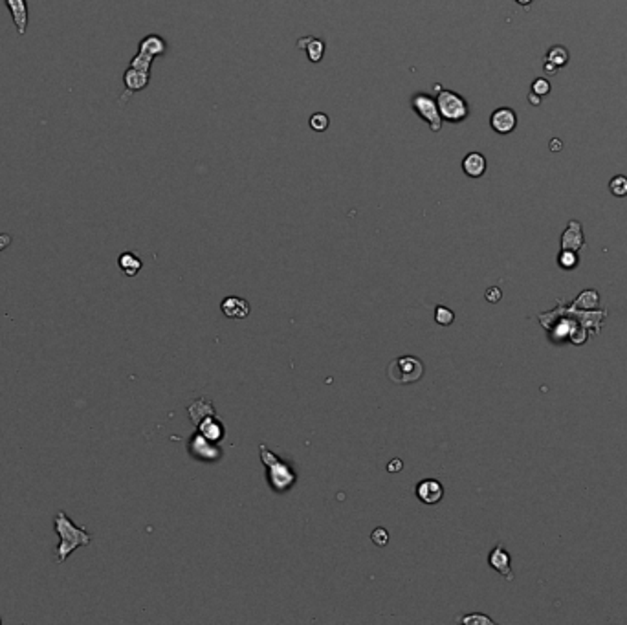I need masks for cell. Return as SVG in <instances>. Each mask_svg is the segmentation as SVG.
<instances>
[{
    "mask_svg": "<svg viewBox=\"0 0 627 625\" xmlns=\"http://www.w3.org/2000/svg\"><path fill=\"white\" fill-rule=\"evenodd\" d=\"M501 297H503V291H501V288L497 286H490L484 294V299L488 301V303H499Z\"/></svg>",
    "mask_w": 627,
    "mask_h": 625,
    "instance_id": "obj_28",
    "label": "cell"
},
{
    "mask_svg": "<svg viewBox=\"0 0 627 625\" xmlns=\"http://www.w3.org/2000/svg\"><path fill=\"white\" fill-rule=\"evenodd\" d=\"M118 266H120V270L123 272L127 277H134V275L140 274V270L143 268V262L142 259L134 255L133 252H123L118 259Z\"/></svg>",
    "mask_w": 627,
    "mask_h": 625,
    "instance_id": "obj_16",
    "label": "cell"
},
{
    "mask_svg": "<svg viewBox=\"0 0 627 625\" xmlns=\"http://www.w3.org/2000/svg\"><path fill=\"white\" fill-rule=\"evenodd\" d=\"M150 83V72H142V70L136 68H127L123 73V85H125V95L120 98V103H125L129 95L136 94V92H142L143 88H147V85Z\"/></svg>",
    "mask_w": 627,
    "mask_h": 625,
    "instance_id": "obj_7",
    "label": "cell"
},
{
    "mask_svg": "<svg viewBox=\"0 0 627 625\" xmlns=\"http://www.w3.org/2000/svg\"><path fill=\"white\" fill-rule=\"evenodd\" d=\"M220 309H222V312L229 319H244L249 314L248 301L242 299V297H226L222 301V304H220Z\"/></svg>",
    "mask_w": 627,
    "mask_h": 625,
    "instance_id": "obj_13",
    "label": "cell"
},
{
    "mask_svg": "<svg viewBox=\"0 0 627 625\" xmlns=\"http://www.w3.org/2000/svg\"><path fill=\"white\" fill-rule=\"evenodd\" d=\"M530 91H532L534 94L539 95V98H545V95L550 94L552 86H550V81L546 78H537V79H534L532 88H530Z\"/></svg>",
    "mask_w": 627,
    "mask_h": 625,
    "instance_id": "obj_26",
    "label": "cell"
},
{
    "mask_svg": "<svg viewBox=\"0 0 627 625\" xmlns=\"http://www.w3.org/2000/svg\"><path fill=\"white\" fill-rule=\"evenodd\" d=\"M370 539L378 544V547H385L387 541H389V534H387L385 528H376V530H373V534H370Z\"/></svg>",
    "mask_w": 627,
    "mask_h": 625,
    "instance_id": "obj_27",
    "label": "cell"
},
{
    "mask_svg": "<svg viewBox=\"0 0 627 625\" xmlns=\"http://www.w3.org/2000/svg\"><path fill=\"white\" fill-rule=\"evenodd\" d=\"M190 415L193 420L195 425H200L204 422V418H209V416L215 415V409L207 402L206 398H200L198 402H193L190 406Z\"/></svg>",
    "mask_w": 627,
    "mask_h": 625,
    "instance_id": "obj_17",
    "label": "cell"
},
{
    "mask_svg": "<svg viewBox=\"0 0 627 625\" xmlns=\"http://www.w3.org/2000/svg\"><path fill=\"white\" fill-rule=\"evenodd\" d=\"M11 242H14V237L9 235V233H0V252L8 249L11 246Z\"/></svg>",
    "mask_w": 627,
    "mask_h": 625,
    "instance_id": "obj_29",
    "label": "cell"
},
{
    "mask_svg": "<svg viewBox=\"0 0 627 625\" xmlns=\"http://www.w3.org/2000/svg\"><path fill=\"white\" fill-rule=\"evenodd\" d=\"M486 165H488V163H486L484 155L475 153V150H473V153H468L462 160V171L468 178H481V176L486 172Z\"/></svg>",
    "mask_w": 627,
    "mask_h": 625,
    "instance_id": "obj_12",
    "label": "cell"
},
{
    "mask_svg": "<svg viewBox=\"0 0 627 625\" xmlns=\"http://www.w3.org/2000/svg\"><path fill=\"white\" fill-rule=\"evenodd\" d=\"M261 457L268 468V482L271 484V488H274L275 492H283V490H286L290 484H294L296 475L292 473V470L288 466H284L283 463H279L277 457H275L274 453H270L264 445H261Z\"/></svg>",
    "mask_w": 627,
    "mask_h": 625,
    "instance_id": "obj_5",
    "label": "cell"
},
{
    "mask_svg": "<svg viewBox=\"0 0 627 625\" xmlns=\"http://www.w3.org/2000/svg\"><path fill=\"white\" fill-rule=\"evenodd\" d=\"M580 262L578 257V252H572V249H561L558 255V264L561 266L563 270H574L576 266Z\"/></svg>",
    "mask_w": 627,
    "mask_h": 625,
    "instance_id": "obj_19",
    "label": "cell"
},
{
    "mask_svg": "<svg viewBox=\"0 0 627 625\" xmlns=\"http://www.w3.org/2000/svg\"><path fill=\"white\" fill-rule=\"evenodd\" d=\"M516 2H517V4H519V6H530V4H532V2H534V0H516Z\"/></svg>",
    "mask_w": 627,
    "mask_h": 625,
    "instance_id": "obj_34",
    "label": "cell"
},
{
    "mask_svg": "<svg viewBox=\"0 0 627 625\" xmlns=\"http://www.w3.org/2000/svg\"><path fill=\"white\" fill-rule=\"evenodd\" d=\"M490 127L494 133L501 134V136H507V134L514 133L517 127L516 110L508 107L495 108L490 116Z\"/></svg>",
    "mask_w": 627,
    "mask_h": 625,
    "instance_id": "obj_6",
    "label": "cell"
},
{
    "mask_svg": "<svg viewBox=\"0 0 627 625\" xmlns=\"http://www.w3.org/2000/svg\"><path fill=\"white\" fill-rule=\"evenodd\" d=\"M422 374H424V365L415 356H400L395 361H391L389 368H387L389 380L393 383H398V386L418 381L422 378Z\"/></svg>",
    "mask_w": 627,
    "mask_h": 625,
    "instance_id": "obj_3",
    "label": "cell"
},
{
    "mask_svg": "<svg viewBox=\"0 0 627 625\" xmlns=\"http://www.w3.org/2000/svg\"><path fill=\"white\" fill-rule=\"evenodd\" d=\"M310 129L316 130V133H323V130L328 129V125H331V118L327 114H323V112H314L312 116L309 120Z\"/></svg>",
    "mask_w": 627,
    "mask_h": 625,
    "instance_id": "obj_22",
    "label": "cell"
},
{
    "mask_svg": "<svg viewBox=\"0 0 627 625\" xmlns=\"http://www.w3.org/2000/svg\"><path fill=\"white\" fill-rule=\"evenodd\" d=\"M488 563L494 570H497L501 576H503L507 582H514V572H512V559H510V554L504 550L503 544H497L494 547V550L490 552L488 556Z\"/></svg>",
    "mask_w": 627,
    "mask_h": 625,
    "instance_id": "obj_9",
    "label": "cell"
},
{
    "mask_svg": "<svg viewBox=\"0 0 627 625\" xmlns=\"http://www.w3.org/2000/svg\"><path fill=\"white\" fill-rule=\"evenodd\" d=\"M550 150H554V153L556 150H561V142H559V140L558 142H556V140H552V142H550Z\"/></svg>",
    "mask_w": 627,
    "mask_h": 625,
    "instance_id": "obj_33",
    "label": "cell"
},
{
    "mask_svg": "<svg viewBox=\"0 0 627 625\" xmlns=\"http://www.w3.org/2000/svg\"><path fill=\"white\" fill-rule=\"evenodd\" d=\"M584 248H585V235L581 222H578V220H571L561 235V249L580 252V249Z\"/></svg>",
    "mask_w": 627,
    "mask_h": 625,
    "instance_id": "obj_10",
    "label": "cell"
},
{
    "mask_svg": "<svg viewBox=\"0 0 627 625\" xmlns=\"http://www.w3.org/2000/svg\"><path fill=\"white\" fill-rule=\"evenodd\" d=\"M609 191L618 198L627 197V176L616 175L614 178H611Z\"/></svg>",
    "mask_w": 627,
    "mask_h": 625,
    "instance_id": "obj_21",
    "label": "cell"
},
{
    "mask_svg": "<svg viewBox=\"0 0 627 625\" xmlns=\"http://www.w3.org/2000/svg\"><path fill=\"white\" fill-rule=\"evenodd\" d=\"M437 88H438V94L437 98H435V101H437L438 112H440L442 120L447 121V123H462V121L468 120L470 116L468 101H466L460 94H457V92L442 88L440 85H437Z\"/></svg>",
    "mask_w": 627,
    "mask_h": 625,
    "instance_id": "obj_2",
    "label": "cell"
},
{
    "mask_svg": "<svg viewBox=\"0 0 627 625\" xmlns=\"http://www.w3.org/2000/svg\"><path fill=\"white\" fill-rule=\"evenodd\" d=\"M9 9L11 21L17 28L19 35H24L28 30V22H30V8H28V0H4Z\"/></svg>",
    "mask_w": 627,
    "mask_h": 625,
    "instance_id": "obj_8",
    "label": "cell"
},
{
    "mask_svg": "<svg viewBox=\"0 0 627 625\" xmlns=\"http://www.w3.org/2000/svg\"><path fill=\"white\" fill-rule=\"evenodd\" d=\"M569 59H571V53L569 50L563 44H554V46L549 48V52H546L545 61H549L550 65H554L556 68H563V66L569 65Z\"/></svg>",
    "mask_w": 627,
    "mask_h": 625,
    "instance_id": "obj_18",
    "label": "cell"
},
{
    "mask_svg": "<svg viewBox=\"0 0 627 625\" xmlns=\"http://www.w3.org/2000/svg\"><path fill=\"white\" fill-rule=\"evenodd\" d=\"M0 621H2V620H0Z\"/></svg>",
    "mask_w": 627,
    "mask_h": 625,
    "instance_id": "obj_35",
    "label": "cell"
},
{
    "mask_svg": "<svg viewBox=\"0 0 627 625\" xmlns=\"http://www.w3.org/2000/svg\"><path fill=\"white\" fill-rule=\"evenodd\" d=\"M398 470H402V460H400V458H395V460H391V464H387V471L395 473V471Z\"/></svg>",
    "mask_w": 627,
    "mask_h": 625,
    "instance_id": "obj_30",
    "label": "cell"
},
{
    "mask_svg": "<svg viewBox=\"0 0 627 625\" xmlns=\"http://www.w3.org/2000/svg\"><path fill=\"white\" fill-rule=\"evenodd\" d=\"M53 530L59 537V544L53 550V559L56 563L63 565L78 548L88 547L92 543V534L86 528L78 527L72 519L66 515V512H57L53 517Z\"/></svg>",
    "mask_w": 627,
    "mask_h": 625,
    "instance_id": "obj_1",
    "label": "cell"
},
{
    "mask_svg": "<svg viewBox=\"0 0 627 625\" xmlns=\"http://www.w3.org/2000/svg\"><path fill=\"white\" fill-rule=\"evenodd\" d=\"M297 46L301 50H305L310 63H319L323 59V56H325V50H327L325 41L318 39V37H303V39L297 41Z\"/></svg>",
    "mask_w": 627,
    "mask_h": 625,
    "instance_id": "obj_14",
    "label": "cell"
},
{
    "mask_svg": "<svg viewBox=\"0 0 627 625\" xmlns=\"http://www.w3.org/2000/svg\"><path fill=\"white\" fill-rule=\"evenodd\" d=\"M457 621H460V624H468V625H472V624L495 625V621L492 620V618L484 616V614H466V616H459V618H457Z\"/></svg>",
    "mask_w": 627,
    "mask_h": 625,
    "instance_id": "obj_25",
    "label": "cell"
},
{
    "mask_svg": "<svg viewBox=\"0 0 627 625\" xmlns=\"http://www.w3.org/2000/svg\"><path fill=\"white\" fill-rule=\"evenodd\" d=\"M598 301H600V296H598L596 291L594 290H585V291H581L580 294V297H578V299L574 301V306H578V309H594V306H596L598 304Z\"/></svg>",
    "mask_w": 627,
    "mask_h": 625,
    "instance_id": "obj_20",
    "label": "cell"
},
{
    "mask_svg": "<svg viewBox=\"0 0 627 625\" xmlns=\"http://www.w3.org/2000/svg\"><path fill=\"white\" fill-rule=\"evenodd\" d=\"M152 61L155 57L147 56L143 52H138L136 56L130 59V68H136V70H142V72H150V66H152Z\"/></svg>",
    "mask_w": 627,
    "mask_h": 625,
    "instance_id": "obj_23",
    "label": "cell"
},
{
    "mask_svg": "<svg viewBox=\"0 0 627 625\" xmlns=\"http://www.w3.org/2000/svg\"><path fill=\"white\" fill-rule=\"evenodd\" d=\"M417 495L422 502H425V505H437V502L444 497L442 484L433 479L422 480V482L417 486Z\"/></svg>",
    "mask_w": 627,
    "mask_h": 625,
    "instance_id": "obj_11",
    "label": "cell"
},
{
    "mask_svg": "<svg viewBox=\"0 0 627 625\" xmlns=\"http://www.w3.org/2000/svg\"><path fill=\"white\" fill-rule=\"evenodd\" d=\"M138 52H143L150 57L164 56V53L167 52V43H165L160 35L150 33L140 41V50H138Z\"/></svg>",
    "mask_w": 627,
    "mask_h": 625,
    "instance_id": "obj_15",
    "label": "cell"
},
{
    "mask_svg": "<svg viewBox=\"0 0 627 625\" xmlns=\"http://www.w3.org/2000/svg\"><path fill=\"white\" fill-rule=\"evenodd\" d=\"M411 108L422 121L428 123L431 133H440V130H442L444 120L442 116H440V112H438L437 101H435V98H431L430 94H424V92L413 94Z\"/></svg>",
    "mask_w": 627,
    "mask_h": 625,
    "instance_id": "obj_4",
    "label": "cell"
},
{
    "mask_svg": "<svg viewBox=\"0 0 627 625\" xmlns=\"http://www.w3.org/2000/svg\"><path fill=\"white\" fill-rule=\"evenodd\" d=\"M542 99H543V98H539V95H537V94H534V92H530L529 101L534 105V107H537V105H542Z\"/></svg>",
    "mask_w": 627,
    "mask_h": 625,
    "instance_id": "obj_31",
    "label": "cell"
},
{
    "mask_svg": "<svg viewBox=\"0 0 627 625\" xmlns=\"http://www.w3.org/2000/svg\"><path fill=\"white\" fill-rule=\"evenodd\" d=\"M543 70H545V73H556V72H558V68H556L554 65H550L549 61H545V65H543Z\"/></svg>",
    "mask_w": 627,
    "mask_h": 625,
    "instance_id": "obj_32",
    "label": "cell"
},
{
    "mask_svg": "<svg viewBox=\"0 0 627 625\" xmlns=\"http://www.w3.org/2000/svg\"><path fill=\"white\" fill-rule=\"evenodd\" d=\"M435 321H437L438 325L450 326L451 323L455 321V314H453V310L446 309L442 304H438L437 309H435Z\"/></svg>",
    "mask_w": 627,
    "mask_h": 625,
    "instance_id": "obj_24",
    "label": "cell"
}]
</instances>
